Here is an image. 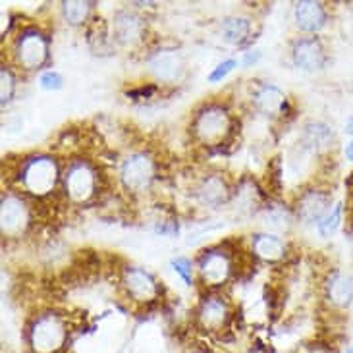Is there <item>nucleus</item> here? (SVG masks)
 Returning <instances> with one entry per match:
<instances>
[{
    "label": "nucleus",
    "mask_w": 353,
    "mask_h": 353,
    "mask_svg": "<svg viewBox=\"0 0 353 353\" xmlns=\"http://www.w3.org/2000/svg\"><path fill=\"white\" fill-rule=\"evenodd\" d=\"M325 297L328 305L345 311L353 305V280L340 270H332L325 284Z\"/></svg>",
    "instance_id": "nucleus-14"
},
{
    "label": "nucleus",
    "mask_w": 353,
    "mask_h": 353,
    "mask_svg": "<svg viewBox=\"0 0 353 353\" xmlns=\"http://www.w3.org/2000/svg\"><path fill=\"white\" fill-rule=\"evenodd\" d=\"M332 207H334L332 191L313 188V190H307L299 195L296 205V214L305 226H315L325 219V214Z\"/></svg>",
    "instance_id": "nucleus-11"
},
{
    "label": "nucleus",
    "mask_w": 353,
    "mask_h": 353,
    "mask_svg": "<svg viewBox=\"0 0 353 353\" xmlns=\"http://www.w3.org/2000/svg\"><path fill=\"white\" fill-rule=\"evenodd\" d=\"M31 212H29L28 201L18 193H4L2 195V207H0V222H2V234L14 238L23 234L28 228Z\"/></svg>",
    "instance_id": "nucleus-9"
},
{
    "label": "nucleus",
    "mask_w": 353,
    "mask_h": 353,
    "mask_svg": "<svg viewBox=\"0 0 353 353\" xmlns=\"http://www.w3.org/2000/svg\"><path fill=\"white\" fill-rule=\"evenodd\" d=\"M39 83H41L43 89H47V91H58L64 81H62V76H60L58 72H54V70H48V72H45V74H41V77H39Z\"/></svg>",
    "instance_id": "nucleus-28"
},
{
    "label": "nucleus",
    "mask_w": 353,
    "mask_h": 353,
    "mask_svg": "<svg viewBox=\"0 0 353 353\" xmlns=\"http://www.w3.org/2000/svg\"><path fill=\"white\" fill-rule=\"evenodd\" d=\"M345 134L353 135V116L347 120V122H345Z\"/></svg>",
    "instance_id": "nucleus-32"
},
{
    "label": "nucleus",
    "mask_w": 353,
    "mask_h": 353,
    "mask_svg": "<svg viewBox=\"0 0 353 353\" xmlns=\"http://www.w3.org/2000/svg\"><path fill=\"white\" fill-rule=\"evenodd\" d=\"M305 353H336L334 345H328V344H316L311 345Z\"/></svg>",
    "instance_id": "nucleus-29"
},
{
    "label": "nucleus",
    "mask_w": 353,
    "mask_h": 353,
    "mask_svg": "<svg viewBox=\"0 0 353 353\" xmlns=\"http://www.w3.org/2000/svg\"><path fill=\"white\" fill-rule=\"evenodd\" d=\"M253 105L261 114L276 118L284 114L288 106V97L274 85H261L253 93Z\"/></svg>",
    "instance_id": "nucleus-18"
},
{
    "label": "nucleus",
    "mask_w": 353,
    "mask_h": 353,
    "mask_svg": "<svg viewBox=\"0 0 353 353\" xmlns=\"http://www.w3.org/2000/svg\"><path fill=\"white\" fill-rule=\"evenodd\" d=\"M345 159H347V161H352V163H353V139L350 141V143L345 145Z\"/></svg>",
    "instance_id": "nucleus-31"
},
{
    "label": "nucleus",
    "mask_w": 353,
    "mask_h": 353,
    "mask_svg": "<svg viewBox=\"0 0 353 353\" xmlns=\"http://www.w3.org/2000/svg\"><path fill=\"white\" fill-rule=\"evenodd\" d=\"M345 353H353V344L350 345V347H347V350H345Z\"/></svg>",
    "instance_id": "nucleus-33"
},
{
    "label": "nucleus",
    "mask_w": 353,
    "mask_h": 353,
    "mask_svg": "<svg viewBox=\"0 0 353 353\" xmlns=\"http://www.w3.org/2000/svg\"><path fill=\"white\" fill-rule=\"evenodd\" d=\"M154 178H157V164L149 154L132 153L130 157H125L120 166L122 185L135 195L151 190Z\"/></svg>",
    "instance_id": "nucleus-6"
},
{
    "label": "nucleus",
    "mask_w": 353,
    "mask_h": 353,
    "mask_svg": "<svg viewBox=\"0 0 353 353\" xmlns=\"http://www.w3.org/2000/svg\"><path fill=\"white\" fill-rule=\"evenodd\" d=\"M195 139L203 145H220L232 134V116L222 105H205L191 124Z\"/></svg>",
    "instance_id": "nucleus-3"
},
{
    "label": "nucleus",
    "mask_w": 353,
    "mask_h": 353,
    "mask_svg": "<svg viewBox=\"0 0 353 353\" xmlns=\"http://www.w3.org/2000/svg\"><path fill=\"white\" fill-rule=\"evenodd\" d=\"M29 347L33 353H58L68 340V326L57 313H41L29 326Z\"/></svg>",
    "instance_id": "nucleus-2"
},
{
    "label": "nucleus",
    "mask_w": 353,
    "mask_h": 353,
    "mask_svg": "<svg viewBox=\"0 0 353 353\" xmlns=\"http://www.w3.org/2000/svg\"><path fill=\"white\" fill-rule=\"evenodd\" d=\"M145 21L135 12L130 10H120L116 12L110 26V37L116 45L124 48H134L141 45L145 39Z\"/></svg>",
    "instance_id": "nucleus-10"
},
{
    "label": "nucleus",
    "mask_w": 353,
    "mask_h": 353,
    "mask_svg": "<svg viewBox=\"0 0 353 353\" xmlns=\"http://www.w3.org/2000/svg\"><path fill=\"white\" fill-rule=\"evenodd\" d=\"M58 178H60V168H58L57 161L47 154H37V157L26 159L18 172L21 190L29 195H35V197L48 195L57 188Z\"/></svg>",
    "instance_id": "nucleus-1"
},
{
    "label": "nucleus",
    "mask_w": 353,
    "mask_h": 353,
    "mask_svg": "<svg viewBox=\"0 0 353 353\" xmlns=\"http://www.w3.org/2000/svg\"><path fill=\"white\" fill-rule=\"evenodd\" d=\"M197 321L199 325L209 330V332H219L230 321V305L224 297L209 296L201 301L199 311H197Z\"/></svg>",
    "instance_id": "nucleus-13"
},
{
    "label": "nucleus",
    "mask_w": 353,
    "mask_h": 353,
    "mask_svg": "<svg viewBox=\"0 0 353 353\" xmlns=\"http://www.w3.org/2000/svg\"><path fill=\"white\" fill-rule=\"evenodd\" d=\"M14 60L23 70H37L48 60V39L35 28L23 29L14 41Z\"/></svg>",
    "instance_id": "nucleus-5"
},
{
    "label": "nucleus",
    "mask_w": 353,
    "mask_h": 353,
    "mask_svg": "<svg viewBox=\"0 0 353 353\" xmlns=\"http://www.w3.org/2000/svg\"><path fill=\"white\" fill-rule=\"evenodd\" d=\"M342 226V203H334V207L325 214V219L316 224V232L321 238H332Z\"/></svg>",
    "instance_id": "nucleus-23"
},
{
    "label": "nucleus",
    "mask_w": 353,
    "mask_h": 353,
    "mask_svg": "<svg viewBox=\"0 0 353 353\" xmlns=\"http://www.w3.org/2000/svg\"><path fill=\"white\" fill-rule=\"evenodd\" d=\"M292 58L294 64L305 72H321L328 62V52L325 43L315 35H311V37L297 39L292 47Z\"/></svg>",
    "instance_id": "nucleus-12"
},
{
    "label": "nucleus",
    "mask_w": 353,
    "mask_h": 353,
    "mask_svg": "<svg viewBox=\"0 0 353 353\" xmlns=\"http://www.w3.org/2000/svg\"><path fill=\"white\" fill-rule=\"evenodd\" d=\"M172 268L176 274H180L181 280H183L188 286L193 284V265H191L190 259H185V257L172 259Z\"/></svg>",
    "instance_id": "nucleus-26"
},
{
    "label": "nucleus",
    "mask_w": 353,
    "mask_h": 353,
    "mask_svg": "<svg viewBox=\"0 0 353 353\" xmlns=\"http://www.w3.org/2000/svg\"><path fill=\"white\" fill-rule=\"evenodd\" d=\"M120 284L124 288L125 296L135 303H151L161 296L159 282L145 268L125 267L120 276Z\"/></svg>",
    "instance_id": "nucleus-7"
},
{
    "label": "nucleus",
    "mask_w": 353,
    "mask_h": 353,
    "mask_svg": "<svg viewBox=\"0 0 353 353\" xmlns=\"http://www.w3.org/2000/svg\"><path fill=\"white\" fill-rule=\"evenodd\" d=\"M251 249H253L255 257L263 259L267 263H278V261L286 257L288 253L284 239L276 236V234H270V232L255 234L251 238Z\"/></svg>",
    "instance_id": "nucleus-19"
},
{
    "label": "nucleus",
    "mask_w": 353,
    "mask_h": 353,
    "mask_svg": "<svg viewBox=\"0 0 353 353\" xmlns=\"http://www.w3.org/2000/svg\"><path fill=\"white\" fill-rule=\"evenodd\" d=\"M14 93H16V77H14L8 66H2V70H0V99H2V106L8 105Z\"/></svg>",
    "instance_id": "nucleus-24"
},
{
    "label": "nucleus",
    "mask_w": 353,
    "mask_h": 353,
    "mask_svg": "<svg viewBox=\"0 0 353 353\" xmlns=\"http://www.w3.org/2000/svg\"><path fill=\"white\" fill-rule=\"evenodd\" d=\"M236 66H238V62H236L234 58H230V60H224V62H220L219 66H216L214 70H212V72H210L209 81H210V83H219V81H222V79L228 76L230 72H232V70H234Z\"/></svg>",
    "instance_id": "nucleus-27"
},
{
    "label": "nucleus",
    "mask_w": 353,
    "mask_h": 353,
    "mask_svg": "<svg viewBox=\"0 0 353 353\" xmlns=\"http://www.w3.org/2000/svg\"><path fill=\"white\" fill-rule=\"evenodd\" d=\"M301 143H303V147H305L307 151H311V153H328L336 143L334 130L328 124H325V122H309V124L303 128Z\"/></svg>",
    "instance_id": "nucleus-16"
},
{
    "label": "nucleus",
    "mask_w": 353,
    "mask_h": 353,
    "mask_svg": "<svg viewBox=\"0 0 353 353\" xmlns=\"http://www.w3.org/2000/svg\"><path fill=\"white\" fill-rule=\"evenodd\" d=\"M232 270H234V261L226 249L212 248L201 253L199 276L205 286L216 288L226 284Z\"/></svg>",
    "instance_id": "nucleus-8"
},
{
    "label": "nucleus",
    "mask_w": 353,
    "mask_h": 353,
    "mask_svg": "<svg viewBox=\"0 0 353 353\" xmlns=\"http://www.w3.org/2000/svg\"><path fill=\"white\" fill-rule=\"evenodd\" d=\"M294 18H296V26L301 31H305V33H319L326 26V21H328V12H326L323 2L301 0V2L296 4Z\"/></svg>",
    "instance_id": "nucleus-15"
},
{
    "label": "nucleus",
    "mask_w": 353,
    "mask_h": 353,
    "mask_svg": "<svg viewBox=\"0 0 353 353\" xmlns=\"http://www.w3.org/2000/svg\"><path fill=\"white\" fill-rule=\"evenodd\" d=\"M259 57H261V52H259V50H255V52H248L245 58H243V64H245V66H251V64H255V62H257Z\"/></svg>",
    "instance_id": "nucleus-30"
},
{
    "label": "nucleus",
    "mask_w": 353,
    "mask_h": 353,
    "mask_svg": "<svg viewBox=\"0 0 353 353\" xmlns=\"http://www.w3.org/2000/svg\"><path fill=\"white\" fill-rule=\"evenodd\" d=\"M91 14V2H81V0H70L62 4V16L70 26H83Z\"/></svg>",
    "instance_id": "nucleus-22"
},
{
    "label": "nucleus",
    "mask_w": 353,
    "mask_h": 353,
    "mask_svg": "<svg viewBox=\"0 0 353 353\" xmlns=\"http://www.w3.org/2000/svg\"><path fill=\"white\" fill-rule=\"evenodd\" d=\"M62 185L72 203H87L95 195L99 185L95 166L87 161H72L62 176Z\"/></svg>",
    "instance_id": "nucleus-4"
},
{
    "label": "nucleus",
    "mask_w": 353,
    "mask_h": 353,
    "mask_svg": "<svg viewBox=\"0 0 353 353\" xmlns=\"http://www.w3.org/2000/svg\"><path fill=\"white\" fill-rule=\"evenodd\" d=\"M267 224L274 230H288L292 226V214L286 209L267 210Z\"/></svg>",
    "instance_id": "nucleus-25"
},
{
    "label": "nucleus",
    "mask_w": 353,
    "mask_h": 353,
    "mask_svg": "<svg viewBox=\"0 0 353 353\" xmlns=\"http://www.w3.org/2000/svg\"><path fill=\"white\" fill-rule=\"evenodd\" d=\"M199 199L209 207H220L230 199V185L222 174H209L201 180L197 188Z\"/></svg>",
    "instance_id": "nucleus-20"
},
{
    "label": "nucleus",
    "mask_w": 353,
    "mask_h": 353,
    "mask_svg": "<svg viewBox=\"0 0 353 353\" xmlns=\"http://www.w3.org/2000/svg\"><path fill=\"white\" fill-rule=\"evenodd\" d=\"M195 353H199V352H195Z\"/></svg>",
    "instance_id": "nucleus-34"
},
{
    "label": "nucleus",
    "mask_w": 353,
    "mask_h": 353,
    "mask_svg": "<svg viewBox=\"0 0 353 353\" xmlns=\"http://www.w3.org/2000/svg\"><path fill=\"white\" fill-rule=\"evenodd\" d=\"M149 68L159 81L174 83L183 74V60H181L180 52H176V50H163L151 58Z\"/></svg>",
    "instance_id": "nucleus-17"
},
{
    "label": "nucleus",
    "mask_w": 353,
    "mask_h": 353,
    "mask_svg": "<svg viewBox=\"0 0 353 353\" xmlns=\"http://www.w3.org/2000/svg\"><path fill=\"white\" fill-rule=\"evenodd\" d=\"M222 37L226 43L232 45H241L243 41H248L249 31H251V21L248 18H239V16H232L222 21Z\"/></svg>",
    "instance_id": "nucleus-21"
}]
</instances>
